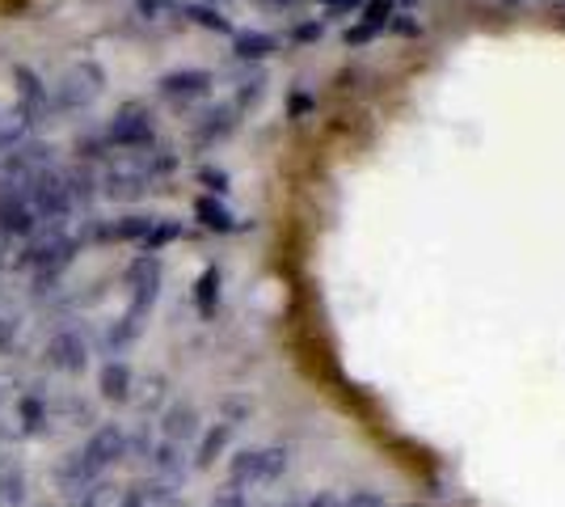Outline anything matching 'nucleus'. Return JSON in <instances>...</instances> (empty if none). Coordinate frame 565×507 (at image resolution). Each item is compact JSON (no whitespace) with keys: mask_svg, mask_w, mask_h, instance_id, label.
<instances>
[{"mask_svg":"<svg viewBox=\"0 0 565 507\" xmlns=\"http://www.w3.org/2000/svg\"><path fill=\"white\" fill-rule=\"evenodd\" d=\"M178 169V152L161 145L148 148H127V152H110L97 187L110 199H136V194L152 191V182H161Z\"/></svg>","mask_w":565,"mask_h":507,"instance_id":"obj_1","label":"nucleus"},{"mask_svg":"<svg viewBox=\"0 0 565 507\" xmlns=\"http://www.w3.org/2000/svg\"><path fill=\"white\" fill-rule=\"evenodd\" d=\"M157 145V123H152V110L140 106V102H127L118 106L115 119L106 123V131L97 140H85V152L89 157H110V152H127V148H148Z\"/></svg>","mask_w":565,"mask_h":507,"instance_id":"obj_2","label":"nucleus"},{"mask_svg":"<svg viewBox=\"0 0 565 507\" xmlns=\"http://www.w3.org/2000/svg\"><path fill=\"white\" fill-rule=\"evenodd\" d=\"M102 94H106V68L97 60H76V64H68L64 73L55 76V85H51V110L81 115Z\"/></svg>","mask_w":565,"mask_h":507,"instance_id":"obj_3","label":"nucleus"},{"mask_svg":"<svg viewBox=\"0 0 565 507\" xmlns=\"http://www.w3.org/2000/svg\"><path fill=\"white\" fill-rule=\"evenodd\" d=\"M291 465V453L282 444H266V448H245L228 461V486L249 495V490H262V486H275L287 474Z\"/></svg>","mask_w":565,"mask_h":507,"instance_id":"obj_4","label":"nucleus"},{"mask_svg":"<svg viewBox=\"0 0 565 507\" xmlns=\"http://www.w3.org/2000/svg\"><path fill=\"white\" fill-rule=\"evenodd\" d=\"M161 279H166V271H161V258L157 254H136L127 271H122V288H127V317H143L152 314V305H157V296H161Z\"/></svg>","mask_w":565,"mask_h":507,"instance_id":"obj_5","label":"nucleus"},{"mask_svg":"<svg viewBox=\"0 0 565 507\" xmlns=\"http://www.w3.org/2000/svg\"><path fill=\"white\" fill-rule=\"evenodd\" d=\"M76 250H81V233H68V229H47V233H39V237L30 242L22 266L25 271H34L39 279H55L64 266H72Z\"/></svg>","mask_w":565,"mask_h":507,"instance_id":"obj_6","label":"nucleus"},{"mask_svg":"<svg viewBox=\"0 0 565 507\" xmlns=\"http://www.w3.org/2000/svg\"><path fill=\"white\" fill-rule=\"evenodd\" d=\"M51 169H55L51 148L22 140V145H13L0 157V191H25V187H34Z\"/></svg>","mask_w":565,"mask_h":507,"instance_id":"obj_7","label":"nucleus"},{"mask_svg":"<svg viewBox=\"0 0 565 507\" xmlns=\"http://www.w3.org/2000/svg\"><path fill=\"white\" fill-rule=\"evenodd\" d=\"M13 85H18V106H13V110H18L30 127L47 123V115H51V85L47 81L34 73V68L18 64V68H13Z\"/></svg>","mask_w":565,"mask_h":507,"instance_id":"obj_8","label":"nucleus"},{"mask_svg":"<svg viewBox=\"0 0 565 507\" xmlns=\"http://www.w3.org/2000/svg\"><path fill=\"white\" fill-rule=\"evenodd\" d=\"M47 360L51 368H60L68 377H81L89 368V338H85V330H76V326L55 330V338L47 342Z\"/></svg>","mask_w":565,"mask_h":507,"instance_id":"obj_9","label":"nucleus"},{"mask_svg":"<svg viewBox=\"0 0 565 507\" xmlns=\"http://www.w3.org/2000/svg\"><path fill=\"white\" fill-rule=\"evenodd\" d=\"M81 457L89 461V465H94V474L102 478L110 465H118V461L127 457V432H122L118 423H102V427H94V435L85 440Z\"/></svg>","mask_w":565,"mask_h":507,"instance_id":"obj_10","label":"nucleus"},{"mask_svg":"<svg viewBox=\"0 0 565 507\" xmlns=\"http://www.w3.org/2000/svg\"><path fill=\"white\" fill-rule=\"evenodd\" d=\"M212 73L207 68H178V73H166L157 81V94L173 102V106H190V102H203L212 94Z\"/></svg>","mask_w":565,"mask_h":507,"instance_id":"obj_11","label":"nucleus"},{"mask_svg":"<svg viewBox=\"0 0 565 507\" xmlns=\"http://www.w3.org/2000/svg\"><path fill=\"white\" fill-rule=\"evenodd\" d=\"M55 490H64L68 499H76V495H85L89 486L97 483L94 465L81 457V453H68V457H60V465H55Z\"/></svg>","mask_w":565,"mask_h":507,"instance_id":"obj_12","label":"nucleus"},{"mask_svg":"<svg viewBox=\"0 0 565 507\" xmlns=\"http://www.w3.org/2000/svg\"><path fill=\"white\" fill-rule=\"evenodd\" d=\"M152 469H157V483L161 486H182V478H186V453H182V444H169V440H161V444H152Z\"/></svg>","mask_w":565,"mask_h":507,"instance_id":"obj_13","label":"nucleus"},{"mask_svg":"<svg viewBox=\"0 0 565 507\" xmlns=\"http://www.w3.org/2000/svg\"><path fill=\"white\" fill-rule=\"evenodd\" d=\"M152 224L157 216H148V212H136V216H118L110 224H97V242H140L152 233Z\"/></svg>","mask_w":565,"mask_h":507,"instance_id":"obj_14","label":"nucleus"},{"mask_svg":"<svg viewBox=\"0 0 565 507\" xmlns=\"http://www.w3.org/2000/svg\"><path fill=\"white\" fill-rule=\"evenodd\" d=\"M199 432H203V423H199V411H194L190 402H178V406H169V411H166L161 435H166L169 444H182V448H186Z\"/></svg>","mask_w":565,"mask_h":507,"instance_id":"obj_15","label":"nucleus"},{"mask_svg":"<svg viewBox=\"0 0 565 507\" xmlns=\"http://www.w3.org/2000/svg\"><path fill=\"white\" fill-rule=\"evenodd\" d=\"M131 385H136V372H131L122 360L102 363V372H97V389H102V398H106V402H131Z\"/></svg>","mask_w":565,"mask_h":507,"instance_id":"obj_16","label":"nucleus"},{"mask_svg":"<svg viewBox=\"0 0 565 507\" xmlns=\"http://www.w3.org/2000/svg\"><path fill=\"white\" fill-rule=\"evenodd\" d=\"M236 123H241V106H236V102L233 106H220V110H212L207 119L194 127V145L207 148V145H215V140H224Z\"/></svg>","mask_w":565,"mask_h":507,"instance_id":"obj_17","label":"nucleus"},{"mask_svg":"<svg viewBox=\"0 0 565 507\" xmlns=\"http://www.w3.org/2000/svg\"><path fill=\"white\" fill-rule=\"evenodd\" d=\"M194 216H199L203 229H212V233H236V229H241V220H236L215 194H199V199H194Z\"/></svg>","mask_w":565,"mask_h":507,"instance_id":"obj_18","label":"nucleus"},{"mask_svg":"<svg viewBox=\"0 0 565 507\" xmlns=\"http://www.w3.org/2000/svg\"><path fill=\"white\" fill-rule=\"evenodd\" d=\"M233 435H236V423H228V419H220L212 432L199 440V457H194V465H215V457H224V448L233 444Z\"/></svg>","mask_w":565,"mask_h":507,"instance_id":"obj_19","label":"nucleus"},{"mask_svg":"<svg viewBox=\"0 0 565 507\" xmlns=\"http://www.w3.org/2000/svg\"><path fill=\"white\" fill-rule=\"evenodd\" d=\"M279 51V39L275 34H258V30H241L233 34V55L236 60H266Z\"/></svg>","mask_w":565,"mask_h":507,"instance_id":"obj_20","label":"nucleus"},{"mask_svg":"<svg viewBox=\"0 0 565 507\" xmlns=\"http://www.w3.org/2000/svg\"><path fill=\"white\" fill-rule=\"evenodd\" d=\"M220 284H224L220 266H207L194 279V309H199V317H215V309H220Z\"/></svg>","mask_w":565,"mask_h":507,"instance_id":"obj_21","label":"nucleus"},{"mask_svg":"<svg viewBox=\"0 0 565 507\" xmlns=\"http://www.w3.org/2000/svg\"><path fill=\"white\" fill-rule=\"evenodd\" d=\"M388 13H393V4H388V0H376V4L367 9V18H363V25H354V30H347V43H367L372 34H380V30L388 25Z\"/></svg>","mask_w":565,"mask_h":507,"instance_id":"obj_22","label":"nucleus"},{"mask_svg":"<svg viewBox=\"0 0 565 507\" xmlns=\"http://www.w3.org/2000/svg\"><path fill=\"white\" fill-rule=\"evenodd\" d=\"M0 499L9 507H22V499H25V474H22V465H13V461L0 465Z\"/></svg>","mask_w":565,"mask_h":507,"instance_id":"obj_23","label":"nucleus"},{"mask_svg":"<svg viewBox=\"0 0 565 507\" xmlns=\"http://www.w3.org/2000/svg\"><path fill=\"white\" fill-rule=\"evenodd\" d=\"M118 504H122V490H118L115 483H102V478H97V483L89 486L85 495H76L68 507H118Z\"/></svg>","mask_w":565,"mask_h":507,"instance_id":"obj_24","label":"nucleus"},{"mask_svg":"<svg viewBox=\"0 0 565 507\" xmlns=\"http://www.w3.org/2000/svg\"><path fill=\"white\" fill-rule=\"evenodd\" d=\"M18 411H22V432H30V435H43V432H47V402H43V398L25 393Z\"/></svg>","mask_w":565,"mask_h":507,"instance_id":"obj_25","label":"nucleus"},{"mask_svg":"<svg viewBox=\"0 0 565 507\" xmlns=\"http://www.w3.org/2000/svg\"><path fill=\"white\" fill-rule=\"evenodd\" d=\"M131 402H140L143 411H157L161 402H166V381L161 377H136V385H131Z\"/></svg>","mask_w":565,"mask_h":507,"instance_id":"obj_26","label":"nucleus"},{"mask_svg":"<svg viewBox=\"0 0 565 507\" xmlns=\"http://www.w3.org/2000/svg\"><path fill=\"white\" fill-rule=\"evenodd\" d=\"M182 237V224L178 220H161L157 216V224H152V233L143 237V254H157V250H166V245H173Z\"/></svg>","mask_w":565,"mask_h":507,"instance_id":"obj_27","label":"nucleus"},{"mask_svg":"<svg viewBox=\"0 0 565 507\" xmlns=\"http://www.w3.org/2000/svg\"><path fill=\"white\" fill-rule=\"evenodd\" d=\"M338 507H393L380 490L363 486V490H351V495H338Z\"/></svg>","mask_w":565,"mask_h":507,"instance_id":"obj_28","label":"nucleus"},{"mask_svg":"<svg viewBox=\"0 0 565 507\" xmlns=\"http://www.w3.org/2000/svg\"><path fill=\"white\" fill-rule=\"evenodd\" d=\"M18 330H22V321H18V314L0 309V351H9V347L18 342Z\"/></svg>","mask_w":565,"mask_h":507,"instance_id":"obj_29","label":"nucleus"},{"mask_svg":"<svg viewBox=\"0 0 565 507\" xmlns=\"http://www.w3.org/2000/svg\"><path fill=\"white\" fill-rule=\"evenodd\" d=\"M199 178H203V182H212V191H215V194H224V191H228V178H224L220 169H203Z\"/></svg>","mask_w":565,"mask_h":507,"instance_id":"obj_30","label":"nucleus"},{"mask_svg":"<svg viewBox=\"0 0 565 507\" xmlns=\"http://www.w3.org/2000/svg\"><path fill=\"white\" fill-rule=\"evenodd\" d=\"M9 245H13V237H9V233H4V229H0V263H4V258H9Z\"/></svg>","mask_w":565,"mask_h":507,"instance_id":"obj_31","label":"nucleus"},{"mask_svg":"<svg viewBox=\"0 0 565 507\" xmlns=\"http://www.w3.org/2000/svg\"><path fill=\"white\" fill-rule=\"evenodd\" d=\"M330 9H351V4H359V0H326Z\"/></svg>","mask_w":565,"mask_h":507,"instance_id":"obj_32","label":"nucleus"},{"mask_svg":"<svg viewBox=\"0 0 565 507\" xmlns=\"http://www.w3.org/2000/svg\"><path fill=\"white\" fill-rule=\"evenodd\" d=\"M262 4H296V0H262Z\"/></svg>","mask_w":565,"mask_h":507,"instance_id":"obj_33","label":"nucleus"},{"mask_svg":"<svg viewBox=\"0 0 565 507\" xmlns=\"http://www.w3.org/2000/svg\"><path fill=\"white\" fill-rule=\"evenodd\" d=\"M0 402H4V385H0Z\"/></svg>","mask_w":565,"mask_h":507,"instance_id":"obj_34","label":"nucleus"},{"mask_svg":"<svg viewBox=\"0 0 565 507\" xmlns=\"http://www.w3.org/2000/svg\"><path fill=\"white\" fill-rule=\"evenodd\" d=\"M409 507H414V504H409Z\"/></svg>","mask_w":565,"mask_h":507,"instance_id":"obj_35","label":"nucleus"}]
</instances>
